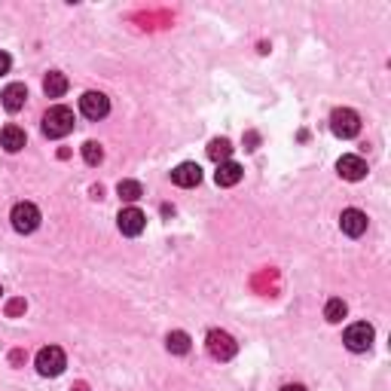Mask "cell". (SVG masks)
I'll return each instance as SVG.
<instances>
[{
    "instance_id": "12",
    "label": "cell",
    "mask_w": 391,
    "mask_h": 391,
    "mask_svg": "<svg viewBox=\"0 0 391 391\" xmlns=\"http://www.w3.org/2000/svg\"><path fill=\"white\" fill-rule=\"evenodd\" d=\"M3 107L10 113H19L22 107H25V101H28V89H25V83H10V86L3 89Z\"/></svg>"
},
{
    "instance_id": "22",
    "label": "cell",
    "mask_w": 391,
    "mask_h": 391,
    "mask_svg": "<svg viewBox=\"0 0 391 391\" xmlns=\"http://www.w3.org/2000/svg\"><path fill=\"white\" fill-rule=\"evenodd\" d=\"M10 67H13L10 52H0V76H3V74H10Z\"/></svg>"
},
{
    "instance_id": "10",
    "label": "cell",
    "mask_w": 391,
    "mask_h": 391,
    "mask_svg": "<svg viewBox=\"0 0 391 391\" xmlns=\"http://www.w3.org/2000/svg\"><path fill=\"white\" fill-rule=\"evenodd\" d=\"M199 181H202V168H199L196 163H181L172 172V183H174V187L190 190V187H199Z\"/></svg>"
},
{
    "instance_id": "20",
    "label": "cell",
    "mask_w": 391,
    "mask_h": 391,
    "mask_svg": "<svg viewBox=\"0 0 391 391\" xmlns=\"http://www.w3.org/2000/svg\"><path fill=\"white\" fill-rule=\"evenodd\" d=\"M83 159H86V165H101V159H104L101 144H98V141H86V144H83Z\"/></svg>"
},
{
    "instance_id": "9",
    "label": "cell",
    "mask_w": 391,
    "mask_h": 391,
    "mask_svg": "<svg viewBox=\"0 0 391 391\" xmlns=\"http://www.w3.org/2000/svg\"><path fill=\"white\" fill-rule=\"evenodd\" d=\"M340 229L349 235V239H361L367 233V214L358 208H346L340 214Z\"/></svg>"
},
{
    "instance_id": "21",
    "label": "cell",
    "mask_w": 391,
    "mask_h": 391,
    "mask_svg": "<svg viewBox=\"0 0 391 391\" xmlns=\"http://www.w3.org/2000/svg\"><path fill=\"white\" fill-rule=\"evenodd\" d=\"M19 312H25V300H13L10 306H6V315H10V318H15Z\"/></svg>"
},
{
    "instance_id": "2",
    "label": "cell",
    "mask_w": 391,
    "mask_h": 391,
    "mask_svg": "<svg viewBox=\"0 0 391 391\" xmlns=\"http://www.w3.org/2000/svg\"><path fill=\"white\" fill-rule=\"evenodd\" d=\"M34 364H37V373H40V376H61L65 367H67V358L58 346H46V349L37 351Z\"/></svg>"
},
{
    "instance_id": "11",
    "label": "cell",
    "mask_w": 391,
    "mask_h": 391,
    "mask_svg": "<svg viewBox=\"0 0 391 391\" xmlns=\"http://www.w3.org/2000/svg\"><path fill=\"white\" fill-rule=\"evenodd\" d=\"M336 172H340V178H346V181H364L367 178V163L361 156H342L340 163H336Z\"/></svg>"
},
{
    "instance_id": "13",
    "label": "cell",
    "mask_w": 391,
    "mask_h": 391,
    "mask_svg": "<svg viewBox=\"0 0 391 391\" xmlns=\"http://www.w3.org/2000/svg\"><path fill=\"white\" fill-rule=\"evenodd\" d=\"M25 132H22L19 126H3L0 128V147H3L6 153H19L22 147H25Z\"/></svg>"
},
{
    "instance_id": "18",
    "label": "cell",
    "mask_w": 391,
    "mask_h": 391,
    "mask_svg": "<svg viewBox=\"0 0 391 391\" xmlns=\"http://www.w3.org/2000/svg\"><path fill=\"white\" fill-rule=\"evenodd\" d=\"M117 196L122 202H138V199L144 196V187L138 181H119L117 183Z\"/></svg>"
},
{
    "instance_id": "8",
    "label": "cell",
    "mask_w": 391,
    "mask_h": 391,
    "mask_svg": "<svg viewBox=\"0 0 391 391\" xmlns=\"http://www.w3.org/2000/svg\"><path fill=\"white\" fill-rule=\"evenodd\" d=\"M117 226L122 235H128V239H135V235L144 233V226H147V217H144L141 208H122L119 217H117Z\"/></svg>"
},
{
    "instance_id": "3",
    "label": "cell",
    "mask_w": 391,
    "mask_h": 391,
    "mask_svg": "<svg viewBox=\"0 0 391 391\" xmlns=\"http://www.w3.org/2000/svg\"><path fill=\"white\" fill-rule=\"evenodd\" d=\"M10 220H13L15 233L28 235V233H34V229L40 226V208H37L34 202H19V205H13Z\"/></svg>"
},
{
    "instance_id": "19",
    "label": "cell",
    "mask_w": 391,
    "mask_h": 391,
    "mask_svg": "<svg viewBox=\"0 0 391 391\" xmlns=\"http://www.w3.org/2000/svg\"><path fill=\"white\" fill-rule=\"evenodd\" d=\"M346 315H349V306L342 303L340 297H333V300H331V303L324 306V318L331 321V324H340V321L346 318Z\"/></svg>"
},
{
    "instance_id": "1",
    "label": "cell",
    "mask_w": 391,
    "mask_h": 391,
    "mask_svg": "<svg viewBox=\"0 0 391 391\" xmlns=\"http://www.w3.org/2000/svg\"><path fill=\"white\" fill-rule=\"evenodd\" d=\"M74 132V110L65 104L58 107H49L43 117V135L46 138H65Z\"/></svg>"
},
{
    "instance_id": "7",
    "label": "cell",
    "mask_w": 391,
    "mask_h": 391,
    "mask_svg": "<svg viewBox=\"0 0 391 391\" xmlns=\"http://www.w3.org/2000/svg\"><path fill=\"white\" fill-rule=\"evenodd\" d=\"M373 327L367 324V321H358V324H351L349 331H346V336H342V342L351 349V351H370V346H373Z\"/></svg>"
},
{
    "instance_id": "6",
    "label": "cell",
    "mask_w": 391,
    "mask_h": 391,
    "mask_svg": "<svg viewBox=\"0 0 391 391\" xmlns=\"http://www.w3.org/2000/svg\"><path fill=\"white\" fill-rule=\"evenodd\" d=\"M80 113L86 119H104L107 113H110V98H107L104 92H86V95L80 98Z\"/></svg>"
},
{
    "instance_id": "15",
    "label": "cell",
    "mask_w": 391,
    "mask_h": 391,
    "mask_svg": "<svg viewBox=\"0 0 391 391\" xmlns=\"http://www.w3.org/2000/svg\"><path fill=\"white\" fill-rule=\"evenodd\" d=\"M67 86H71V83H67V76L58 74V71H49V74H46V80H43V92L49 98H61L67 92Z\"/></svg>"
},
{
    "instance_id": "5",
    "label": "cell",
    "mask_w": 391,
    "mask_h": 391,
    "mask_svg": "<svg viewBox=\"0 0 391 391\" xmlns=\"http://www.w3.org/2000/svg\"><path fill=\"white\" fill-rule=\"evenodd\" d=\"M331 132L336 138H355L361 132V117L351 107H336L331 113Z\"/></svg>"
},
{
    "instance_id": "23",
    "label": "cell",
    "mask_w": 391,
    "mask_h": 391,
    "mask_svg": "<svg viewBox=\"0 0 391 391\" xmlns=\"http://www.w3.org/2000/svg\"><path fill=\"white\" fill-rule=\"evenodd\" d=\"M281 391H306V388H303V385H285Z\"/></svg>"
},
{
    "instance_id": "4",
    "label": "cell",
    "mask_w": 391,
    "mask_h": 391,
    "mask_svg": "<svg viewBox=\"0 0 391 391\" xmlns=\"http://www.w3.org/2000/svg\"><path fill=\"white\" fill-rule=\"evenodd\" d=\"M205 346H208V355L214 361H233L235 351H239V342L233 340L226 331H211L205 336Z\"/></svg>"
},
{
    "instance_id": "17",
    "label": "cell",
    "mask_w": 391,
    "mask_h": 391,
    "mask_svg": "<svg viewBox=\"0 0 391 391\" xmlns=\"http://www.w3.org/2000/svg\"><path fill=\"white\" fill-rule=\"evenodd\" d=\"M165 349L172 351V355H187V351H190V333L172 331V333H168V340H165Z\"/></svg>"
},
{
    "instance_id": "16",
    "label": "cell",
    "mask_w": 391,
    "mask_h": 391,
    "mask_svg": "<svg viewBox=\"0 0 391 391\" xmlns=\"http://www.w3.org/2000/svg\"><path fill=\"white\" fill-rule=\"evenodd\" d=\"M208 156L214 159V163H229V156H233V144L226 141V138H214V141L208 144Z\"/></svg>"
},
{
    "instance_id": "14",
    "label": "cell",
    "mask_w": 391,
    "mask_h": 391,
    "mask_svg": "<svg viewBox=\"0 0 391 391\" xmlns=\"http://www.w3.org/2000/svg\"><path fill=\"white\" fill-rule=\"evenodd\" d=\"M242 165L239 163H220L217 172H214V181H217V187H235V183L242 181Z\"/></svg>"
}]
</instances>
